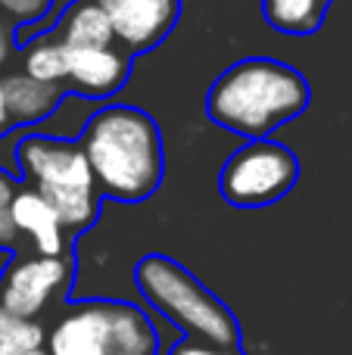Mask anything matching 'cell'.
<instances>
[{
  "instance_id": "22",
  "label": "cell",
  "mask_w": 352,
  "mask_h": 355,
  "mask_svg": "<svg viewBox=\"0 0 352 355\" xmlns=\"http://www.w3.org/2000/svg\"><path fill=\"white\" fill-rule=\"evenodd\" d=\"M6 265H10V252L0 246V277H3V271H6Z\"/></svg>"
},
{
  "instance_id": "7",
  "label": "cell",
  "mask_w": 352,
  "mask_h": 355,
  "mask_svg": "<svg viewBox=\"0 0 352 355\" xmlns=\"http://www.w3.org/2000/svg\"><path fill=\"white\" fill-rule=\"evenodd\" d=\"M72 265L62 256H28L6 265L0 277V309L16 318H37L69 284Z\"/></svg>"
},
{
  "instance_id": "9",
  "label": "cell",
  "mask_w": 352,
  "mask_h": 355,
  "mask_svg": "<svg viewBox=\"0 0 352 355\" xmlns=\"http://www.w3.org/2000/svg\"><path fill=\"white\" fill-rule=\"evenodd\" d=\"M131 72V60L116 44L109 47H66V81L75 94L100 100L116 94Z\"/></svg>"
},
{
  "instance_id": "18",
  "label": "cell",
  "mask_w": 352,
  "mask_h": 355,
  "mask_svg": "<svg viewBox=\"0 0 352 355\" xmlns=\"http://www.w3.org/2000/svg\"><path fill=\"white\" fill-rule=\"evenodd\" d=\"M16 243H19V231L10 218V209H0V246L10 250V246H16Z\"/></svg>"
},
{
  "instance_id": "5",
  "label": "cell",
  "mask_w": 352,
  "mask_h": 355,
  "mask_svg": "<svg viewBox=\"0 0 352 355\" xmlns=\"http://www.w3.org/2000/svg\"><path fill=\"white\" fill-rule=\"evenodd\" d=\"M134 281L147 306H153V312L187 331L193 340H206L215 346L237 343L234 315L178 262L166 256H147L137 265Z\"/></svg>"
},
{
  "instance_id": "15",
  "label": "cell",
  "mask_w": 352,
  "mask_h": 355,
  "mask_svg": "<svg viewBox=\"0 0 352 355\" xmlns=\"http://www.w3.org/2000/svg\"><path fill=\"white\" fill-rule=\"evenodd\" d=\"M47 346V331L37 318H16L0 309V355H25Z\"/></svg>"
},
{
  "instance_id": "21",
  "label": "cell",
  "mask_w": 352,
  "mask_h": 355,
  "mask_svg": "<svg viewBox=\"0 0 352 355\" xmlns=\"http://www.w3.org/2000/svg\"><path fill=\"white\" fill-rule=\"evenodd\" d=\"M10 125V116H6V106H3V91H0V128Z\"/></svg>"
},
{
  "instance_id": "11",
  "label": "cell",
  "mask_w": 352,
  "mask_h": 355,
  "mask_svg": "<svg viewBox=\"0 0 352 355\" xmlns=\"http://www.w3.org/2000/svg\"><path fill=\"white\" fill-rule=\"evenodd\" d=\"M0 91H3L6 116H10V122H16V125L44 122L62 100L60 85L37 81L25 72H10L3 81H0Z\"/></svg>"
},
{
  "instance_id": "2",
  "label": "cell",
  "mask_w": 352,
  "mask_h": 355,
  "mask_svg": "<svg viewBox=\"0 0 352 355\" xmlns=\"http://www.w3.org/2000/svg\"><path fill=\"white\" fill-rule=\"evenodd\" d=\"M309 106V85L293 66L265 56L240 60L218 75L206 97L215 125L243 137H268Z\"/></svg>"
},
{
  "instance_id": "17",
  "label": "cell",
  "mask_w": 352,
  "mask_h": 355,
  "mask_svg": "<svg viewBox=\"0 0 352 355\" xmlns=\"http://www.w3.org/2000/svg\"><path fill=\"white\" fill-rule=\"evenodd\" d=\"M168 355H240V352L234 346H215V343H206V340H184Z\"/></svg>"
},
{
  "instance_id": "6",
  "label": "cell",
  "mask_w": 352,
  "mask_h": 355,
  "mask_svg": "<svg viewBox=\"0 0 352 355\" xmlns=\"http://www.w3.org/2000/svg\"><path fill=\"white\" fill-rule=\"evenodd\" d=\"M299 162L284 144L253 137L243 144L222 168V193L228 202L243 209L268 206L281 200L297 184Z\"/></svg>"
},
{
  "instance_id": "1",
  "label": "cell",
  "mask_w": 352,
  "mask_h": 355,
  "mask_svg": "<svg viewBox=\"0 0 352 355\" xmlns=\"http://www.w3.org/2000/svg\"><path fill=\"white\" fill-rule=\"evenodd\" d=\"M81 150L97 190L112 200H147L162 184V137L156 122L134 106H103L81 128Z\"/></svg>"
},
{
  "instance_id": "12",
  "label": "cell",
  "mask_w": 352,
  "mask_h": 355,
  "mask_svg": "<svg viewBox=\"0 0 352 355\" xmlns=\"http://www.w3.org/2000/svg\"><path fill=\"white\" fill-rule=\"evenodd\" d=\"M56 25H60L56 37L66 47H109V44H116L112 22L97 0H75Z\"/></svg>"
},
{
  "instance_id": "24",
  "label": "cell",
  "mask_w": 352,
  "mask_h": 355,
  "mask_svg": "<svg viewBox=\"0 0 352 355\" xmlns=\"http://www.w3.org/2000/svg\"><path fill=\"white\" fill-rule=\"evenodd\" d=\"M0 25H3V19H0Z\"/></svg>"
},
{
  "instance_id": "23",
  "label": "cell",
  "mask_w": 352,
  "mask_h": 355,
  "mask_svg": "<svg viewBox=\"0 0 352 355\" xmlns=\"http://www.w3.org/2000/svg\"><path fill=\"white\" fill-rule=\"evenodd\" d=\"M25 355H50V352H47V346H44V349H35V352H25Z\"/></svg>"
},
{
  "instance_id": "14",
  "label": "cell",
  "mask_w": 352,
  "mask_h": 355,
  "mask_svg": "<svg viewBox=\"0 0 352 355\" xmlns=\"http://www.w3.org/2000/svg\"><path fill=\"white\" fill-rule=\"evenodd\" d=\"M25 75L37 81H50V85H62L66 81V44L53 35L35 37L25 47Z\"/></svg>"
},
{
  "instance_id": "16",
  "label": "cell",
  "mask_w": 352,
  "mask_h": 355,
  "mask_svg": "<svg viewBox=\"0 0 352 355\" xmlns=\"http://www.w3.org/2000/svg\"><path fill=\"white\" fill-rule=\"evenodd\" d=\"M53 0H0V19L10 25H37L50 12Z\"/></svg>"
},
{
  "instance_id": "10",
  "label": "cell",
  "mask_w": 352,
  "mask_h": 355,
  "mask_svg": "<svg viewBox=\"0 0 352 355\" xmlns=\"http://www.w3.org/2000/svg\"><path fill=\"white\" fill-rule=\"evenodd\" d=\"M10 218L19 237H31L37 256H62L66 252V227L47 200L35 187H22L10 200Z\"/></svg>"
},
{
  "instance_id": "4",
  "label": "cell",
  "mask_w": 352,
  "mask_h": 355,
  "mask_svg": "<svg viewBox=\"0 0 352 355\" xmlns=\"http://www.w3.org/2000/svg\"><path fill=\"white\" fill-rule=\"evenodd\" d=\"M50 355H159L156 324L134 302H78L47 334Z\"/></svg>"
},
{
  "instance_id": "13",
  "label": "cell",
  "mask_w": 352,
  "mask_h": 355,
  "mask_svg": "<svg viewBox=\"0 0 352 355\" xmlns=\"http://www.w3.org/2000/svg\"><path fill=\"white\" fill-rule=\"evenodd\" d=\"M331 3L334 0H262V12L265 22L284 35H312L322 28Z\"/></svg>"
},
{
  "instance_id": "20",
  "label": "cell",
  "mask_w": 352,
  "mask_h": 355,
  "mask_svg": "<svg viewBox=\"0 0 352 355\" xmlns=\"http://www.w3.org/2000/svg\"><path fill=\"white\" fill-rule=\"evenodd\" d=\"M16 193V184L6 172H0V209H10V200Z\"/></svg>"
},
{
  "instance_id": "8",
  "label": "cell",
  "mask_w": 352,
  "mask_h": 355,
  "mask_svg": "<svg viewBox=\"0 0 352 355\" xmlns=\"http://www.w3.org/2000/svg\"><path fill=\"white\" fill-rule=\"evenodd\" d=\"M116 31V44L128 53L150 50L172 31L178 19V0H97Z\"/></svg>"
},
{
  "instance_id": "3",
  "label": "cell",
  "mask_w": 352,
  "mask_h": 355,
  "mask_svg": "<svg viewBox=\"0 0 352 355\" xmlns=\"http://www.w3.org/2000/svg\"><path fill=\"white\" fill-rule=\"evenodd\" d=\"M16 168L53 206L66 231L91 227L100 209V190L81 144L69 137L25 135L16 144Z\"/></svg>"
},
{
  "instance_id": "19",
  "label": "cell",
  "mask_w": 352,
  "mask_h": 355,
  "mask_svg": "<svg viewBox=\"0 0 352 355\" xmlns=\"http://www.w3.org/2000/svg\"><path fill=\"white\" fill-rule=\"evenodd\" d=\"M12 44H16V37H12V31L6 28V22H3V25H0V69H3L6 60H10Z\"/></svg>"
}]
</instances>
